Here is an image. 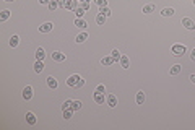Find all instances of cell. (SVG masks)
<instances>
[{
  "label": "cell",
  "mask_w": 195,
  "mask_h": 130,
  "mask_svg": "<svg viewBox=\"0 0 195 130\" xmlns=\"http://www.w3.org/2000/svg\"><path fill=\"white\" fill-rule=\"evenodd\" d=\"M119 62H121V65L124 67V68H129V67H130V60H129V57H127V55H122Z\"/></svg>",
  "instance_id": "14"
},
{
  "label": "cell",
  "mask_w": 195,
  "mask_h": 130,
  "mask_svg": "<svg viewBox=\"0 0 195 130\" xmlns=\"http://www.w3.org/2000/svg\"><path fill=\"white\" fill-rule=\"evenodd\" d=\"M73 12H75V15H76V18H81V16L85 15V10H83L81 7H76V8L73 10Z\"/></svg>",
  "instance_id": "27"
},
{
  "label": "cell",
  "mask_w": 195,
  "mask_h": 130,
  "mask_svg": "<svg viewBox=\"0 0 195 130\" xmlns=\"http://www.w3.org/2000/svg\"><path fill=\"white\" fill-rule=\"evenodd\" d=\"M72 114H73V109H65L63 111V119H65V120L72 119Z\"/></svg>",
  "instance_id": "28"
},
{
  "label": "cell",
  "mask_w": 195,
  "mask_h": 130,
  "mask_svg": "<svg viewBox=\"0 0 195 130\" xmlns=\"http://www.w3.org/2000/svg\"><path fill=\"white\" fill-rule=\"evenodd\" d=\"M26 122H28L29 125H36V117H34V114L33 112H26Z\"/></svg>",
  "instance_id": "11"
},
{
  "label": "cell",
  "mask_w": 195,
  "mask_h": 130,
  "mask_svg": "<svg viewBox=\"0 0 195 130\" xmlns=\"http://www.w3.org/2000/svg\"><path fill=\"white\" fill-rule=\"evenodd\" d=\"M80 7L86 12V10H90V2H81V5H80Z\"/></svg>",
  "instance_id": "33"
},
{
  "label": "cell",
  "mask_w": 195,
  "mask_h": 130,
  "mask_svg": "<svg viewBox=\"0 0 195 130\" xmlns=\"http://www.w3.org/2000/svg\"><path fill=\"white\" fill-rule=\"evenodd\" d=\"M80 80H81V77H80V75H72V77L67 78V85L72 86V88H76V85H78Z\"/></svg>",
  "instance_id": "3"
},
{
  "label": "cell",
  "mask_w": 195,
  "mask_h": 130,
  "mask_svg": "<svg viewBox=\"0 0 195 130\" xmlns=\"http://www.w3.org/2000/svg\"><path fill=\"white\" fill-rule=\"evenodd\" d=\"M44 57H46V52H44V49H37L36 50V59L37 60H44Z\"/></svg>",
  "instance_id": "17"
},
{
  "label": "cell",
  "mask_w": 195,
  "mask_h": 130,
  "mask_svg": "<svg viewBox=\"0 0 195 130\" xmlns=\"http://www.w3.org/2000/svg\"><path fill=\"white\" fill-rule=\"evenodd\" d=\"M114 62H116V60H114L112 57H103V59H101V64H103V65H112Z\"/></svg>",
  "instance_id": "20"
},
{
  "label": "cell",
  "mask_w": 195,
  "mask_h": 130,
  "mask_svg": "<svg viewBox=\"0 0 195 130\" xmlns=\"http://www.w3.org/2000/svg\"><path fill=\"white\" fill-rule=\"evenodd\" d=\"M81 86H85V80L81 78V80L78 81V85H76V88H81Z\"/></svg>",
  "instance_id": "35"
},
{
  "label": "cell",
  "mask_w": 195,
  "mask_h": 130,
  "mask_svg": "<svg viewBox=\"0 0 195 130\" xmlns=\"http://www.w3.org/2000/svg\"><path fill=\"white\" fill-rule=\"evenodd\" d=\"M52 60H55V62H63V60H65V54L55 50V52H52Z\"/></svg>",
  "instance_id": "8"
},
{
  "label": "cell",
  "mask_w": 195,
  "mask_h": 130,
  "mask_svg": "<svg viewBox=\"0 0 195 130\" xmlns=\"http://www.w3.org/2000/svg\"><path fill=\"white\" fill-rule=\"evenodd\" d=\"M161 15L163 16H172V15H174V10H172V8H163Z\"/></svg>",
  "instance_id": "24"
},
{
  "label": "cell",
  "mask_w": 195,
  "mask_h": 130,
  "mask_svg": "<svg viewBox=\"0 0 195 130\" xmlns=\"http://www.w3.org/2000/svg\"><path fill=\"white\" fill-rule=\"evenodd\" d=\"M47 86H49V88H52V89H55L59 86V83H57V80H55V78L47 77Z\"/></svg>",
  "instance_id": "13"
},
{
  "label": "cell",
  "mask_w": 195,
  "mask_h": 130,
  "mask_svg": "<svg viewBox=\"0 0 195 130\" xmlns=\"http://www.w3.org/2000/svg\"><path fill=\"white\" fill-rule=\"evenodd\" d=\"M106 102H107L109 107H116L117 106V96L116 94H107V96H106Z\"/></svg>",
  "instance_id": "4"
},
{
  "label": "cell",
  "mask_w": 195,
  "mask_h": 130,
  "mask_svg": "<svg viewBox=\"0 0 195 130\" xmlns=\"http://www.w3.org/2000/svg\"><path fill=\"white\" fill-rule=\"evenodd\" d=\"M182 26L185 29H190V31H194V29H195V23L190 20V18H182Z\"/></svg>",
  "instance_id": "5"
},
{
  "label": "cell",
  "mask_w": 195,
  "mask_h": 130,
  "mask_svg": "<svg viewBox=\"0 0 195 130\" xmlns=\"http://www.w3.org/2000/svg\"><path fill=\"white\" fill-rule=\"evenodd\" d=\"M23 98H25L26 101H29V99L33 98V88H31V86H26V88L23 89Z\"/></svg>",
  "instance_id": "9"
},
{
  "label": "cell",
  "mask_w": 195,
  "mask_h": 130,
  "mask_svg": "<svg viewBox=\"0 0 195 130\" xmlns=\"http://www.w3.org/2000/svg\"><path fill=\"white\" fill-rule=\"evenodd\" d=\"M8 18H10V12L8 10H3L2 15H0V21H5V20H8Z\"/></svg>",
  "instance_id": "30"
},
{
  "label": "cell",
  "mask_w": 195,
  "mask_h": 130,
  "mask_svg": "<svg viewBox=\"0 0 195 130\" xmlns=\"http://www.w3.org/2000/svg\"><path fill=\"white\" fill-rule=\"evenodd\" d=\"M39 3H42V5H49V3H50V0H39Z\"/></svg>",
  "instance_id": "36"
},
{
  "label": "cell",
  "mask_w": 195,
  "mask_h": 130,
  "mask_svg": "<svg viewBox=\"0 0 195 130\" xmlns=\"http://www.w3.org/2000/svg\"><path fill=\"white\" fill-rule=\"evenodd\" d=\"M99 13H101V15L109 16V15H111V10H109V7H99Z\"/></svg>",
  "instance_id": "29"
},
{
  "label": "cell",
  "mask_w": 195,
  "mask_h": 130,
  "mask_svg": "<svg viewBox=\"0 0 195 130\" xmlns=\"http://www.w3.org/2000/svg\"><path fill=\"white\" fill-rule=\"evenodd\" d=\"M80 2H91V0H80Z\"/></svg>",
  "instance_id": "39"
},
{
  "label": "cell",
  "mask_w": 195,
  "mask_h": 130,
  "mask_svg": "<svg viewBox=\"0 0 195 130\" xmlns=\"http://www.w3.org/2000/svg\"><path fill=\"white\" fill-rule=\"evenodd\" d=\"M106 18H107V16H106V15H101V13H99V15L96 16V23H98V24H101V26H103V24L106 23Z\"/></svg>",
  "instance_id": "22"
},
{
  "label": "cell",
  "mask_w": 195,
  "mask_h": 130,
  "mask_svg": "<svg viewBox=\"0 0 195 130\" xmlns=\"http://www.w3.org/2000/svg\"><path fill=\"white\" fill-rule=\"evenodd\" d=\"M72 99H65L63 101V104H62V111H65V109H72Z\"/></svg>",
  "instance_id": "26"
},
{
  "label": "cell",
  "mask_w": 195,
  "mask_h": 130,
  "mask_svg": "<svg viewBox=\"0 0 195 130\" xmlns=\"http://www.w3.org/2000/svg\"><path fill=\"white\" fill-rule=\"evenodd\" d=\"M18 42H20V37H18V36H12V37H10V46H12V47H17Z\"/></svg>",
  "instance_id": "25"
},
{
  "label": "cell",
  "mask_w": 195,
  "mask_h": 130,
  "mask_svg": "<svg viewBox=\"0 0 195 130\" xmlns=\"http://www.w3.org/2000/svg\"><path fill=\"white\" fill-rule=\"evenodd\" d=\"M42 70H44V64H42V60H36V64H34V72L41 73Z\"/></svg>",
  "instance_id": "15"
},
{
  "label": "cell",
  "mask_w": 195,
  "mask_h": 130,
  "mask_svg": "<svg viewBox=\"0 0 195 130\" xmlns=\"http://www.w3.org/2000/svg\"><path fill=\"white\" fill-rule=\"evenodd\" d=\"M5 2H13V0H5Z\"/></svg>",
  "instance_id": "40"
},
{
  "label": "cell",
  "mask_w": 195,
  "mask_h": 130,
  "mask_svg": "<svg viewBox=\"0 0 195 130\" xmlns=\"http://www.w3.org/2000/svg\"><path fill=\"white\" fill-rule=\"evenodd\" d=\"M190 81L195 85V73H192V75H190Z\"/></svg>",
  "instance_id": "38"
},
{
  "label": "cell",
  "mask_w": 195,
  "mask_h": 130,
  "mask_svg": "<svg viewBox=\"0 0 195 130\" xmlns=\"http://www.w3.org/2000/svg\"><path fill=\"white\" fill-rule=\"evenodd\" d=\"M171 52L174 54V55H184V54H185V46L184 44H174L172 49H171Z\"/></svg>",
  "instance_id": "2"
},
{
  "label": "cell",
  "mask_w": 195,
  "mask_h": 130,
  "mask_svg": "<svg viewBox=\"0 0 195 130\" xmlns=\"http://www.w3.org/2000/svg\"><path fill=\"white\" fill-rule=\"evenodd\" d=\"M181 68H182V67H181L179 64L172 65V67H171V70H169V75H177V73H181Z\"/></svg>",
  "instance_id": "16"
},
{
  "label": "cell",
  "mask_w": 195,
  "mask_h": 130,
  "mask_svg": "<svg viewBox=\"0 0 195 130\" xmlns=\"http://www.w3.org/2000/svg\"><path fill=\"white\" fill-rule=\"evenodd\" d=\"M94 3L99 7H107V0H94Z\"/></svg>",
  "instance_id": "32"
},
{
  "label": "cell",
  "mask_w": 195,
  "mask_h": 130,
  "mask_svg": "<svg viewBox=\"0 0 195 130\" xmlns=\"http://www.w3.org/2000/svg\"><path fill=\"white\" fill-rule=\"evenodd\" d=\"M96 91H99V93H104L106 89H104V85H99L98 88H96Z\"/></svg>",
  "instance_id": "34"
},
{
  "label": "cell",
  "mask_w": 195,
  "mask_h": 130,
  "mask_svg": "<svg viewBox=\"0 0 195 130\" xmlns=\"http://www.w3.org/2000/svg\"><path fill=\"white\" fill-rule=\"evenodd\" d=\"M75 26H76V28H80V29H85L88 26V23L83 20V18H76V20H75Z\"/></svg>",
  "instance_id": "10"
},
{
  "label": "cell",
  "mask_w": 195,
  "mask_h": 130,
  "mask_svg": "<svg viewBox=\"0 0 195 130\" xmlns=\"http://www.w3.org/2000/svg\"><path fill=\"white\" fill-rule=\"evenodd\" d=\"M93 99L96 101V104H104V93L94 91V94H93Z\"/></svg>",
  "instance_id": "6"
},
{
  "label": "cell",
  "mask_w": 195,
  "mask_h": 130,
  "mask_svg": "<svg viewBox=\"0 0 195 130\" xmlns=\"http://www.w3.org/2000/svg\"><path fill=\"white\" fill-rule=\"evenodd\" d=\"M111 57H112V59H114V60H121V52H119V50H117V49H114V50H112V52H111Z\"/></svg>",
  "instance_id": "23"
},
{
  "label": "cell",
  "mask_w": 195,
  "mask_h": 130,
  "mask_svg": "<svg viewBox=\"0 0 195 130\" xmlns=\"http://www.w3.org/2000/svg\"><path fill=\"white\" fill-rule=\"evenodd\" d=\"M145 102V93L143 91H138L137 93V104H143Z\"/></svg>",
  "instance_id": "21"
},
{
  "label": "cell",
  "mask_w": 195,
  "mask_h": 130,
  "mask_svg": "<svg viewBox=\"0 0 195 130\" xmlns=\"http://www.w3.org/2000/svg\"><path fill=\"white\" fill-rule=\"evenodd\" d=\"M192 2H194V5H195V0H192Z\"/></svg>",
  "instance_id": "41"
},
{
  "label": "cell",
  "mask_w": 195,
  "mask_h": 130,
  "mask_svg": "<svg viewBox=\"0 0 195 130\" xmlns=\"http://www.w3.org/2000/svg\"><path fill=\"white\" fill-rule=\"evenodd\" d=\"M190 59H192V60H195V47H194V50H192V54H190Z\"/></svg>",
  "instance_id": "37"
},
{
  "label": "cell",
  "mask_w": 195,
  "mask_h": 130,
  "mask_svg": "<svg viewBox=\"0 0 195 130\" xmlns=\"http://www.w3.org/2000/svg\"><path fill=\"white\" fill-rule=\"evenodd\" d=\"M80 107H81V101H73L72 102V109L73 111H78Z\"/></svg>",
  "instance_id": "31"
},
{
  "label": "cell",
  "mask_w": 195,
  "mask_h": 130,
  "mask_svg": "<svg viewBox=\"0 0 195 130\" xmlns=\"http://www.w3.org/2000/svg\"><path fill=\"white\" fill-rule=\"evenodd\" d=\"M59 3H60V0H50V3L47 5V7H49V10H52V12H54L55 8H59V7H60Z\"/></svg>",
  "instance_id": "18"
},
{
  "label": "cell",
  "mask_w": 195,
  "mask_h": 130,
  "mask_svg": "<svg viewBox=\"0 0 195 130\" xmlns=\"http://www.w3.org/2000/svg\"><path fill=\"white\" fill-rule=\"evenodd\" d=\"M86 39H88V34H86V32H80L78 36L75 37V41H76V42H85Z\"/></svg>",
  "instance_id": "19"
},
{
  "label": "cell",
  "mask_w": 195,
  "mask_h": 130,
  "mask_svg": "<svg viewBox=\"0 0 195 130\" xmlns=\"http://www.w3.org/2000/svg\"><path fill=\"white\" fill-rule=\"evenodd\" d=\"M154 10H156V7H154L153 3H146V5H143V13H146V15L153 13Z\"/></svg>",
  "instance_id": "12"
},
{
  "label": "cell",
  "mask_w": 195,
  "mask_h": 130,
  "mask_svg": "<svg viewBox=\"0 0 195 130\" xmlns=\"http://www.w3.org/2000/svg\"><path fill=\"white\" fill-rule=\"evenodd\" d=\"M59 5L62 8H67V10H75L78 7V0H60Z\"/></svg>",
  "instance_id": "1"
},
{
  "label": "cell",
  "mask_w": 195,
  "mask_h": 130,
  "mask_svg": "<svg viewBox=\"0 0 195 130\" xmlns=\"http://www.w3.org/2000/svg\"><path fill=\"white\" fill-rule=\"evenodd\" d=\"M52 28H54V24L47 21V23H44V24L39 26V31H41V32H50V31H52Z\"/></svg>",
  "instance_id": "7"
}]
</instances>
